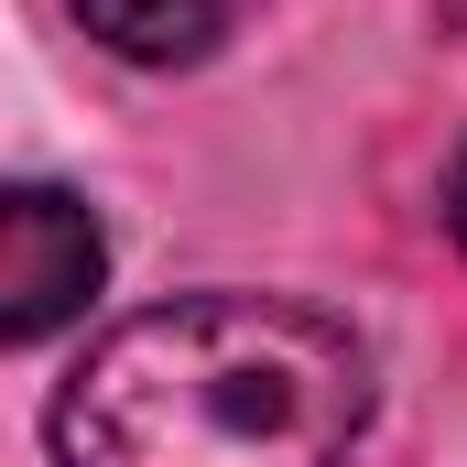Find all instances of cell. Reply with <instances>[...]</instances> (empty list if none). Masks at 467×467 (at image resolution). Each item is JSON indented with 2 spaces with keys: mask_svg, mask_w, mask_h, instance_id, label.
<instances>
[{
  "mask_svg": "<svg viewBox=\"0 0 467 467\" xmlns=\"http://www.w3.org/2000/svg\"><path fill=\"white\" fill-rule=\"evenodd\" d=\"M369 358L283 294H174L119 316L55 391V467H348Z\"/></svg>",
  "mask_w": 467,
  "mask_h": 467,
  "instance_id": "obj_1",
  "label": "cell"
},
{
  "mask_svg": "<svg viewBox=\"0 0 467 467\" xmlns=\"http://www.w3.org/2000/svg\"><path fill=\"white\" fill-rule=\"evenodd\" d=\"M99 272H109L99 207H77L66 185H11L0 196V337L11 348H44L66 316H88Z\"/></svg>",
  "mask_w": 467,
  "mask_h": 467,
  "instance_id": "obj_2",
  "label": "cell"
},
{
  "mask_svg": "<svg viewBox=\"0 0 467 467\" xmlns=\"http://www.w3.org/2000/svg\"><path fill=\"white\" fill-rule=\"evenodd\" d=\"M250 0H77V22L109 44L119 66H196L239 33Z\"/></svg>",
  "mask_w": 467,
  "mask_h": 467,
  "instance_id": "obj_3",
  "label": "cell"
},
{
  "mask_svg": "<svg viewBox=\"0 0 467 467\" xmlns=\"http://www.w3.org/2000/svg\"><path fill=\"white\" fill-rule=\"evenodd\" d=\"M446 218H457V239H467V152H457V174H446Z\"/></svg>",
  "mask_w": 467,
  "mask_h": 467,
  "instance_id": "obj_4",
  "label": "cell"
}]
</instances>
